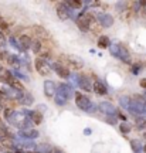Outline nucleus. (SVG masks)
<instances>
[{
	"label": "nucleus",
	"mask_w": 146,
	"mask_h": 153,
	"mask_svg": "<svg viewBox=\"0 0 146 153\" xmlns=\"http://www.w3.org/2000/svg\"><path fill=\"white\" fill-rule=\"evenodd\" d=\"M141 87L146 89V79H142V81H141Z\"/></svg>",
	"instance_id": "34"
},
{
	"label": "nucleus",
	"mask_w": 146,
	"mask_h": 153,
	"mask_svg": "<svg viewBox=\"0 0 146 153\" xmlns=\"http://www.w3.org/2000/svg\"><path fill=\"white\" fill-rule=\"evenodd\" d=\"M20 104L22 105H26V106H30V105H33V102H34V98H33V95L30 92H23V95L20 97Z\"/></svg>",
	"instance_id": "19"
},
{
	"label": "nucleus",
	"mask_w": 146,
	"mask_h": 153,
	"mask_svg": "<svg viewBox=\"0 0 146 153\" xmlns=\"http://www.w3.org/2000/svg\"><path fill=\"white\" fill-rule=\"evenodd\" d=\"M145 98H146V92H145Z\"/></svg>",
	"instance_id": "41"
},
{
	"label": "nucleus",
	"mask_w": 146,
	"mask_h": 153,
	"mask_svg": "<svg viewBox=\"0 0 146 153\" xmlns=\"http://www.w3.org/2000/svg\"><path fill=\"white\" fill-rule=\"evenodd\" d=\"M78 87L81 88V89H84V91H87V92H92L94 91V84L91 82V79L88 76H84V75L80 76Z\"/></svg>",
	"instance_id": "11"
},
{
	"label": "nucleus",
	"mask_w": 146,
	"mask_h": 153,
	"mask_svg": "<svg viewBox=\"0 0 146 153\" xmlns=\"http://www.w3.org/2000/svg\"><path fill=\"white\" fill-rule=\"evenodd\" d=\"M7 153H16V152H7Z\"/></svg>",
	"instance_id": "39"
},
{
	"label": "nucleus",
	"mask_w": 146,
	"mask_h": 153,
	"mask_svg": "<svg viewBox=\"0 0 146 153\" xmlns=\"http://www.w3.org/2000/svg\"><path fill=\"white\" fill-rule=\"evenodd\" d=\"M130 148H132V152L133 153H141L142 150H143L142 143L139 139H132V140H130Z\"/></svg>",
	"instance_id": "21"
},
{
	"label": "nucleus",
	"mask_w": 146,
	"mask_h": 153,
	"mask_svg": "<svg viewBox=\"0 0 146 153\" xmlns=\"http://www.w3.org/2000/svg\"><path fill=\"white\" fill-rule=\"evenodd\" d=\"M94 92H97L98 95H105V94H108V89H107L104 82L95 81L94 82Z\"/></svg>",
	"instance_id": "18"
},
{
	"label": "nucleus",
	"mask_w": 146,
	"mask_h": 153,
	"mask_svg": "<svg viewBox=\"0 0 146 153\" xmlns=\"http://www.w3.org/2000/svg\"><path fill=\"white\" fill-rule=\"evenodd\" d=\"M145 139H146V133H145Z\"/></svg>",
	"instance_id": "40"
},
{
	"label": "nucleus",
	"mask_w": 146,
	"mask_h": 153,
	"mask_svg": "<svg viewBox=\"0 0 146 153\" xmlns=\"http://www.w3.org/2000/svg\"><path fill=\"white\" fill-rule=\"evenodd\" d=\"M84 4H85V1H81V0H70V1H67V6L71 7V9H81Z\"/></svg>",
	"instance_id": "23"
},
{
	"label": "nucleus",
	"mask_w": 146,
	"mask_h": 153,
	"mask_svg": "<svg viewBox=\"0 0 146 153\" xmlns=\"http://www.w3.org/2000/svg\"><path fill=\"white\" fill-rule=\"evenodd\" d=\"M57 92L61 94V95H63V97H65L67 99H70L71 97H74V88H72V85H70V84L61 82V84L58 85Z\"/></svg>",
	"instance_id": "8"
},
{
	"label": "nucleus",
	"mask_w": 146,
	"mask_h": 153,
	"mask_svg": "<svg viewBox=\"0 0 146 153\" xmlns=\"http://www.w3.org/2000/svg\"><path fill=\"white\" fill-rule=\"evenodd\" d=\"M139 71H141V65H139V64L133 65V68H132V72H133V74H138Z\"/></svg>",
	"instance_id": "33"
},
{
	"label": "nucleus",
	"mask_w": 146,
	"mask_h": 153,
	"mask_svg": "<svg viewBox=\"0 0 146 153\" xmlns=\"http://www.w3.org/2000/svg\"><path fill=\"white\" fill-rule=\"evenodd\" d=\"M34 150L37 153H51L54 149L51 145H47V143H41V145H36Z\"/></svg>",
	"instance_id": "20"
},
{
	"label": "nucleus",
	"mask_w": 146,
	"mask_h": 153,
	"mask_svg": "<svg viewBox=\"0 0 146 153\" xmlns=\"http://www.w3.org/2000/svg\"><path fill=\"white\" fill-rule=\"evenodd\" d=\"M6 118L10 122L11 125H14L16 128H19L20 131H24V129H30V125H31V120L24 112H17V111H10L6 109Z\"/></svg>",
	"instance_id": "1"
},
{
	"label": "nucleus",
	"mask_w": 146,
	"mask_h": 153,
	"mask_svg": "<svg viewBox=\"0 0 146 153\" xmlns=\"http://www.w3.org/2000/svg\"><path fill=\"white\" fill-rule=\"evenodd\" d=\"M143 150H145V153H146V145H145V148H143Z\"/></svg>",
	"instance_id": "38"
},
{
	"label": "nucleus",
	"mask_w": 146,
	"mask_h": 153,
	"mask_svg": "<svg viewBox=\"0 0 146 153\" xmlns=\"http://www.w3.org/2000/svg\"><path fill=\"white\" fill-rule=\"evenodd\" d=\"M20 137L26 140H31L38 137V132L36 129H24V131H20Z\"/></svg>",
	"instance_id": "16"
},
{
	"label": "nucleus",
	"mask_w": 146,
	"mask_h": 153,
	"mask_svg": "<svg viewBox=\"0 0 146 153\" xmlns=\"http://www.w3.org/2000/svg\"><path fill=\"white\" fill-rule=\"evenodd\" d=\"M55 104L57 105H60V106H64V105H67V101H68V99L65 98V97H63V95H61V94H55Z\"/></svg>",
	"instance_id": "25"
},
{
	"label": "nucleus",
	"mask_w": 146,
	"mask_h": 153,
	"mask_svg": "<svg viewBox=\"0 0 146 153\" xmlns=\"http://www.w3.org/2000/svg\"><path fill=\"white\" fill-rule=\"evenodd\" d=\"M65 61H67L68 65L72 67V68H75V70H80V68H82V65H84L82 60H80L75 55H65Z\"/></svg>",
	"instance_id": "14"
},
{
	"label": "nucleus",
	"mask_w": 146,
	"mask_h": 153,
	"mask_svg": "<svg viewBox=\"0 0 146 153\" xmlns=\"http://www.w3.org/2000/svg\"><path fill=\"white\" fill-rule=\"evenodd\" d=\"M84 133H85V135H89V133H91V129H85V131H84Z\"/></svg>",
	"instance_id": "35"
},
{
	"label": "nucleus",
	"mask_w": 146,
	"mask_h": 153,
	"mask_svg": "<svg viewBox=\"0 0 146 153\" xmlns=\"http://www.w3.org/2000/svg\"><path fill=\"white\" fill-rule=\"evenodd\" d=\"M53 70L57 72V75H58L60 78H70V76H71L70 70H68L67 67L61 65L60 62H55L54 65H53Z\"/></svg>",
	"instance_id": "12"
},
{
	"label": "nucleus",
	"mask_w": 146,
	"mask_h": 153,
	"mask_svg": "<svg viewBox=\"0 0 146 153\" xmlns=\"http://www.w3.org/2000/svg\"><path fill=\"white\" fill-rule=\"evenodd\" d=\"M57 16L60 17V20L67 22L71 17V7H68L67 3H61V4L57 7Z\"/></svg>",
	"instance_id": "7"
},
{
	"label": "nucleus",
	"mask_w": 146,
	"mask_h": 153,
	"mask_svg": "<svg viewBox=\"0 0 146 153\" xmlns=\"http://www.w3.org/2000/svg\"><path fill=\"white\" fill-rule=\"evenodd\" d=\"M19 43H20V47H22L23 51H26V50L31 48V45H33L31 38L28 37V36H22V37L19 38Z\"/></svg>",
	"instance_id": "17"
},
{
	"label": "nucleus",
	"mask_w": 146,
	"mask_h": 153,
	"mask_svg": "<svg viewBox=\"0 0 146 153\" xmlns=\"http://www.w3.org/2000/svg\"><path fill=\"white\" fill-rule=\"evenodd\" d=\"M75 104L80 109L85 111V112H89V114L95 112V109H97V106L92 104L91 99L88 98V97H85V95H82V94H75Z\"/></svg>",
	"instance_id": "3"
},
{
	"label": "nucleus",
	"mask_w": 146,
	"mask_h": 153,
	"mask_svg": "<svg viewBox=\"0 0 146 153\" xmlns=\"http://www.w3.org/2000/svg\"><path fill=\"white\" fill-rule=\"evenodd\" d=\"M7 62H9L11 67H14V68H20V60L17 58L16 55H10L9 60H7Z\"/></svg>",
	"instance_id": "27"
},
{
	"label": "nucleus",
	"mask_w": 146,
	"mask_h": 153,
	"mask_svg": "<svg viewBox=\"0 0 146 153\" xmlns=\"http://www.w3.org/2000/svg\"><path fill=\"white\" fill-rule=\"evenodd\" d=\"M57 85H55L54 81H44V94H45V97H48V98H51V97H54L55 94H57Z\"/></svg>",
	"instance_id": "10"
},
{
	"label": "nucleus",
	"mask_w": 146,
	"mask_h": 153,
	"mask_svg": "<svg viewBox=\"0 0 146 153\" xmlns=\"http://www.w3.org/2000/svg\"><path fill=\"white\" fill-rule=\"evenodd\" d=\"M119 104H121V106L124 109L128 111V108L130 105V98H128V97H119Z\"/></svg>",
	"instance_id": "26"
},
{
	"label": "nucleus",
	"mask_w": 146,
	"mask_h": 153,
	"mask_svg": "<svg viewBox=\"0 0 146 153\" xmlns=\"http://www.w3.org/2000/svg\"><path fill=\"white\" fill-rule=\"evenodd\" d=\"M109 51H111V54L114 55V57L119 58L121 61H124V62H126V64H130V53L124 44H121V43L111 44Z\"/></svg>",
	"instance_id": "2"
},
{
	"label": "nucleus",
	"mask_w": 146,
	"mask_h": 153,
	"mask_svg": "<svg viewBox=\"0 0 146 153\" xmlns=\"http://www.w3.org/2000/svg\"><path fill=\"white\" fill-rule=\"evenodd\" d=\"M136 123V128L141 131V129H146V118H143V116H138L135 120Z\"/></svg>",
	"instance_id": "24"
},
{
	"label": "nucleus",
	"mask_w": 146,
	"mask_h": 153,
	"mask_svg": "<svg viewBox=\"0 0 146 153\" xmlns=\"http://www.w3.org/2000/svg\"><path fill=\"white\" fill-rule=\"evenodd\" d=\"M54 153H63V152H60V150H54Z\"/></svg>",
	"instance_id": "37"
},
{
	"label": "nucleus",
	"mask_w": 146,
	"mask_h": 153,
	"mask_svg": "<svg viewBox=\"0 0 146 153\" xmlns=\"http://www.w3.org/2000/svg\"><path fill=\"white\" fill-rule=\"evenodd\" d=\"M24 114L30 118L31 123H34V125H40L43 122V115L38 111H24Z\"/></svg>",
	"instance_id": "13"
},
{
	"label": "nucleus",
	"mask_w": 146,
	"mask_h": 153,
	"mask_svg": "<svg viewBox=\"0 0 146 153\" xmlns=\"http://www.w3.org/2000/svg\"><path fill=\"white\" fill-rule=\"evenodd\" d=\"M119 131L122 132L124 135H128V133L130 132V126L128 125L126 122H124V123H121V125H119Z\"/></svg>",
	"instance_id": "28"
},
{
	"label": "nucleus",
	"mask_w": 146,
	"mask_h": 153,
	"mask_svg": "<svg viewBox=\"0 0 146 153\" xmlns=\"http://www.w3.org/2000/svg\"><path fill=\"white\" fill-rule=\"evenodd\" d=\"M6 44V38H4V33L0 31V45H4Z\"/></svg>",
	"instance_id": "32"
},
{
	"label": "nucleus",
	"mask_w": 146,
	"mask_h": 153,
	"mask_svg": "<svg viewBox=\"0 0 146 153\" xmlns=\"http://www.w3.org/2000/svg\"><path fill=\"white\" fill-rule=\"evenodd\" d=\"M24 153H37V152H30V150H26Z\"/></svg>",
	"instance_id": "36"
},
{
	"label": "nucleus",
	"mask_w": 146,
	"mask_h": 153,
	"mask_svg": "<svg viewBox=\"0 0 146 153\" xmlns=\"http://www.w3.org/2000/svg\"><path fill=\"white\" fill-rule=\"evenodd\" d=\"M126 6H128V3H126V1H118V3H116V9H118L119 11H124Z\"/></svg>",
	"instance_id": "30"
},
{
	"label": "nucleus",
	"mask_w": 146,
	"mask_h": 153,
	"mask_svg": "<svg viewBox=\"0 0 146 153\" xmlns=\"http://www.w3.org/2000/svg\"><path fill=\"white\" fill-rule=\"evenodd\" d=\"M98 47H99V48H109V47H111L109 38L107 37V36H101V37L98 38Z\"/></svg>",
	"instance_id": "22"
},
{
	"label": "nucleus",
	"mask_w": 146,
	"mask_h": 153,
	"mask_svg": "<svg viewBox=\"0 0 146 153\" xmlns=\"http://www.w3.org/2000/svg\"><path fill=\"white\" fill-rule=\"evenodd\" d=\"M92 22H94V14L91 11H84V13H81L80 16L77 17V24H78V27L81 28L82 31H88Z\"/></svg>",
	"instance_id": "4"
},
{
	"label": "nucleus",
	"mask_w": 146,
	"mask_h": 153,
	"mask_svg": "<svg viewBox=\"0 0 146 153\" xmlns=\"http://www.w3.org/2000/svg\"><path fill=\"white\" fill-rule=\"evenodd\" d=\"M6 82L9 84V87L11 88V89H16V91H19V92H24V87H23V84L19 79H17L16 76H9L7 79H6Z\"/></svg>",
	"instance_id": "15"
},
{
	"label": "nucleus",
	"mask_w": 146,
	"mask_h": 153,
	"mask_svg": "<svg viewBox=\"0 0 146 153\" xmlns=\"http://www.w3.org/2000/svg\"><path fill=\"white\" fill-rule=\"evenodd\" d=\"M0 123H1V120H0Z\"/></svg>",
	"instance_id": "42"
},
{
	"label": "nucleus",
	"mask_w": 146,
	"mask_h": 153,
	"mask_svg": "<svg viewBox=\"0 0 146 153\" xmlns=\"http://www.w3.org/2000/svg\"><path fill=\"white\" fill-rule=\"evenodd\" d=\"M98 109H99V112L105 114V116H118L119 115L116 106L114 104H111V102H105V101L98 105Z\"/></svg>",
	"instance_id": "6"
},
{
	"label": "nucleus",
	"mask_w": 146,
	"mask_h": 153,
	"mask_svg": "<svg viewBox=\"0 0 146 153\" xmlns=\"http://www.w3.org/2000/svg\"><path fill=\"white\" fill-rule=\"evenodd\" d=\"M97 20L99 22V24L102 26V27H111L112 24H114V17L108 14V13H98L97 14Z\"/></svg>",
	"instance_id": "9"
},
{
	"label": "nucleus",
	"mask_w": 146,
	"mask_h": 153,
	"mask_svg": "<svg viewBox=\"0 0 146 153\" xmlns=\"http://www.w3.org/2000/svg\"><path fill=\"white\" fill-rule=\"evenodd\" d=\"M34 65H36L37 72L43 76H48L50 74H51V70H53V68L48 65V62L45 60H43V58H37L36 62H34Z\"/></svg>",
	"instance_id": "5"
},
{
	"label": "nucleus",
	"mask_w": 146,
	"mask_h": 153,
	"mask_svg": "<svg viewBox=\"0 0 146 153\" xmlns=\"http://www.w3.org/2000/svg\"><path fill=\"white\" fill-rule=\"evenodd\" d=\"M31 50L37 54V53H40L41 51V43L38 41V40H36V41H33V45H31Z\"/></svg>",
	"instance_id": "29"
},
{
	"label": "nucleus",
	"mask_w": 146,
	"mask_h": 153,
	"mask_svg": "<svg viewBox=\"0 0 146 153\" xmlns=\"http://www.w3.org/2000/svg\"><path fill=\"white\" fill-rule=\"evenodd\" d=\"M9 57H10V54L7 51H1L0 53V60H9Z\"/></svg>",
	"instance_id": "31"
}]
</instances>
